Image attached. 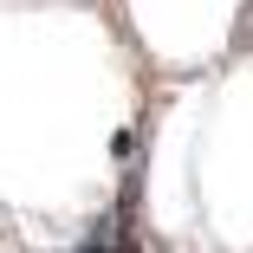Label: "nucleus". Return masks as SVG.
Masks as SVG:
<instances>
[{
	"label": "nucleus",
	"instance_id": "nucleus-1",
	"mask_svg": "<svg viewBox=\"0 0 253 253\" xmlns=\"http://www.w3.org/2000/svg\"><path fill=\"white\" fill-rule=\"evenodd\" d=\"M84 253H130V247H124V240H117V234H97V240H91V247H84Z\"/></svg>",
	"mask_w": 253,
	"mask_h": 253
}]
</instances>
